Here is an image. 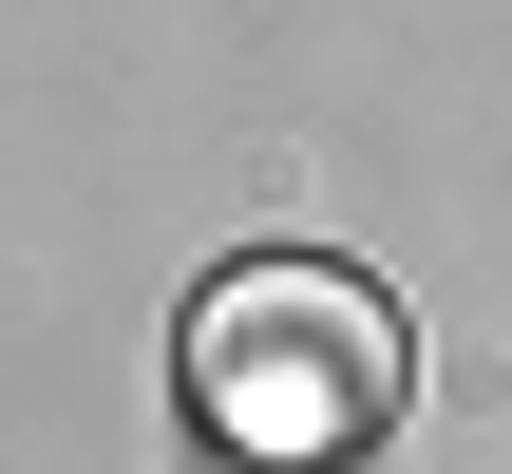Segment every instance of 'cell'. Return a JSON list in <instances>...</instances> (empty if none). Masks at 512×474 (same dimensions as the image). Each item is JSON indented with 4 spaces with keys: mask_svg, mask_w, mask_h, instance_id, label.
<instances>
[{
    "mask_svg": "<svg viewBox=\"0 0 512 474\" xmlns=\"http://www.w3.org/2000/svg\"><path fill=\"white\" fill-rule=\"evenodd\" d=\"M399 380H418V342H399V304L361 266L266 247V266H228L190 304V418H209L228 474H361L399 437Z\"/></svg>",
    "mask_w": 512,
    "mask_h": 474,
    "instance_id": "1",
    "label": "cell"
}]
</instances>
